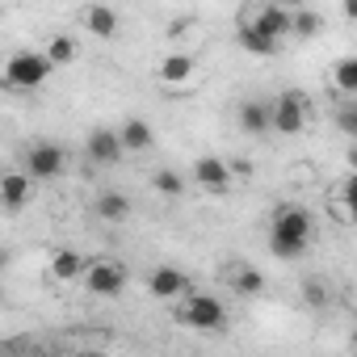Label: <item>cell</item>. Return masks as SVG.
Returning a JSON list of instances; mask_svg holds the SVG:
<instances>
[{
    "label": "cell",
    "mask_w": 357,
    "mask_h": 357,
    "mask_svg": "<svg viewBox=\"0 0 357 357\" xmlns=\"http://www.w3.org/2000/svg\"><path fill=\"white\" fill-rule=\"evenodd\" d=\"M84 155H89V164L114 168V164L126 155V143H122V135H118V130H109V126H93V130H89V139H84Z\"/></svg>",
    "instance_id": "obj_7"
},
{
    "label": "cell",
    "mask_w": 357,
    "mask_h": 357,
    "mask_svg": "<svg viewBox=\"0 0 357 357\" xmlns=\"http://www.w3.org/2000/svg\"><path fill=\"white\" fill-rule=\"evenodd\" d=\"M236 122H240L244 135H269V130H273V101H265V97H248V101L240 105Z\"/></svg>",
    "instance_id": "obj_8"
},
{
    "label": "cell",
    "mask_w": 357,
    "mask_h": 357,
    "mask_svg": "<svg viewBox=\"0 0 357 357\" xmlns=\"http://www.w3.org/2000/svg\"><path fill=\"white\" fill-rule=\"evenodd\" d=\"M89 265H84V257L76 252V248H59L55 257H51V273L59 278V282H72V278H80Z\"/></svg>",
    "instance_id": "obj_19"
},
{
    "label": "cell",
    "mask_w": 357,
    "mask_h": 357,
    "mask_svg": "<svg viewBox=\"0 0 357 357\" xmlns=\"http://www.w3.org/2000/svg\"><path fill=\"white\" fill-rule=\"evenodd\" d=\"M344 211H349V219L357 223V202H344Z\"/></svg>",
    "instance_id": "obj_29"
},
{
    "label": "cell",
    "mask_w": 357,
    "mask_h": 357,
    "mask_svg": "<svg viewBox=\"0 0 357 357\" xmlns=\"http://www.w3.org/2000/svg\"><path fill=\"white\" fill-rule=\"evenodd\" d=\"M311 244V211L307 206H278L269 215V252L278 261H294L303 257Z\"/></svg>",
    "instance_id": "obj_1"
},
{
    "label": "cell",
    "mask_w": 357,
    "mask_h": 357,
    "mask_svg": "<svg viewBox=\"0 0 357 357\" xmlns=\"http://www.w3.org/2000/svg\"><path fill=\"white\" fill-rule=\"evenodd\" d=\"M236 43H240L248 55H261V59H273V55L282 51V38H273V34L257 30L252 22H240V26H236Z\"/></svg>",
    "instance_id": "obj_11"
},
{
    "label": "cell",
    "mask_w": 357,
    "mask_h": 357,
    "mask_svg": "<svg viewBox=\"0 0 357 357\" xmlns=\"http://www.w3.org/2000/svg\"><path fill=\"white\" fill-rule=\"evenodd\" d=\"M194 68H198V63H194L190 55H164L160 68H155V76H160L164 84H185V80L194 76Z\"/></svg>",
    "instance_id": "obj_17"
},
{
    "label": "cell",
    "mask_w": 357,
    "mask_h": 357,
    "mask_svg": "<svg viewBox=\"0 0 357 357\" xmlns=\"http://www.w3.org/2000/svg\"><path fill=\"white\" fill-rule=\"evenodd\" d=\"M147 294L151 298H181V294H190V278L181 269H172V265H160L147 278Z\"/></svg>",
    "instance_id": "obj_9"
},
{
    "label": "cell",
    "mask_w": 357,
    "mask_h": 357,
    "mask_svg": "<svg viewBox=\"0 0 357 357\" xmlns=\"http://www.w3.org/2000/svg\"><path fill=\"white\" fill-rule=\"evenodd\" d=\"M303 298H307V303H311V307H315V311H324V307H328V298H332V294H328V286H324V282H319V278H307V282H303Z\"/></svg>",
    "instance_id": "obj_24"
},
{
    "label": "cell",
    "mask_w": 357,
    "mask_h": 357,
    "mask_svg": "<svg viewBox=\"0 0 357 357\" xmlns=\"http://www.w3.org/2000/svg\"><path fill=\"white\" fill-rule=\"evenodd\" d=\"M194 176H198V185L211 190V194H227V190H231V168H227L219 155H198Z\"/></svg>",
    "instance_id": "obj_10"
},
{
    "label": "cell",
    "mask_w": 357,
    "mask_h": 357,
    "mask_svg": "<svg viewBox=\"0 0 357 357\" xmlns=\"http://www.w3.org/2000/svg\"><path fill=\"white\" fill-rule=\"evenodd\" d=\"M84 286H89V294H97V298H118V294L126 290V265L101 257V261H93V265L84 269Z\"/></svg>",
    "instance_id": "obj_3"
},
{
    "label": "cell",
    "mask_w": 357,
    "mask_h": 357,
    "mask_svg": "<svg viewBox=\"0 0 357 357\" xmlns=\"http://www.w3.org/2000/svg\"><path fill=\"white\" fill-rule=\"evenodd\" d=\"M181 324L185 328H202V332H219L227 324V307L215 294H190V303L181 307Z\"/></svg>",
    "instance_id": "obj_4"
},
{
    "label": "cell",
    "mask_w": 357,
    "mask_h": 357,
    "mask_svg": "<svg viewBox=\"0 0 357 357\" xmlns=\"http://www.w3.org/2000/svg\"><path fill=\"white\" fill-rule=\"evenodd\" d=\"M227 286H231L236 294H244V298H257V294L265 290V278H261L252 265H231V269H227Z\"/></svg>",
    "instance_id": "obj_16"
},
{
    "label": "cell",
    "mask_w": 357,
    "mask_h": 357,
    "mask_svg": "<svg viewBox=\"0 0 357 357\" xmlns=\"http://www.w3.org/2000/svg\"><path fill=\"white\" fill-rule=\"evenodd\" d=\"M93 211H97L101 223H122V219L130 215V198L118 194V190H101V198L93 202Z\"/></svg>",
    "instance_id": "obj_15"
},
{
    "label": "cell",
    "mask_w": 357,
    "mask_h": 357,
    "mask_svg": "<svg viewBox=\"0 0 357 357\" xmlns=\"http://www.w3.org/2000/svg\"><path fill=\"white\" fill-rule=\"evenodd\" d=\"M0 198H5V211H22L34 198V176L26 168L22 172H5V181H0Z\"/></svg>",
    "instance_id": "obj_12"
},
{
    "label": "cell",
    "mask_w": 357,
    "mask_h": 357,
    "mask_svg": "<svg viewBox=\"0 0 357 357\" xmlns=\"http://www.w3.org/2000/svg\"><path fill=\"white\" fill-rule=\"evenodd\" d=\"M151 190H155L160 198H181V194H185V176L172 172V168H160V172L151 176Z\"/></svg>",
    "instance_id": "obj_21"
},
{
    "label": "cell",
    "mask_w": 357,
    "mask_h": 357,
    "mask_svg": "<svg viewBox=\"0 0 357 357\" xmlns=\"http://www.w3.org/2000/svg\"><path fill=\"white\" fill-rule=\"evenodd\" d=\"M257 30H265V34H273V38H282V34H290V22H294V13H286L278 0H265V5L248 17Z\"/></svg>",
    "instance_id": "obj_13"
},
{
    "label": "cell",
    "mask_w": 357,
    "mask_h": 357,
    "mask_svg": "<svg viewBox=\"0 0 357 357\" xmlns=\"http://www.w3.org/2000/svg\"><path fill=\"white\" fill-rule=\"evenodd\" d=\"M51 68H55V63H51L47 51H17V55H9V63H5V89H13V93H34V89L47 84Z\"/></svg>",
    "instance_id": "obj_2"
},
{
    "label": "cell",
    "mask_w": 357,
    "mask_h": 357,
    "mask_svg": "<svg viewBox=\"0 0 357 357\" xmlns=\"http://www.w3.org/2000/svg\"><path fill=\"white\" fill-rule=\"evenodd\" d=\"M63 168H68V151H63L59 143H51V139L30 143V151H26V172L34 176V181H55Z\"/></svg>",
    "instance_id": "obj_5"
},
{
    "label": "cell",
    "mask_w": 357,
    "mask_h": 357,
    "mask_svg": "<svg viewBox=\"0 0 357 357\" xmlns=\"http://www.w3.org/2000/svg\"><path fill=\"white\" fill-rule=\"evenodd\" d=\"M319 30H324V17H319L315 9H298L294 22H290V34H294V38H315Z\"/></svg>",
    "instance_id": "obj_23"
},
{
    "label": "cell",
    "mask_w": 357,
    "mask_h": 357,
    "mask_svg": "<svg viewBox=\"0 0 357 357\" xmlns=\"http://www.w3.org/2000/svg\"><path fill=\"white\" fill-rule=\"evenodd\" d=\"M344 17H349V22H357V0H344Z\"/></svg>",
    "instance_id": "obj_27"
},
{
    "label": "cell",
    "mask_w": 357,
    "mask_h": 357,
    "mask_svg": "<svg viewBox=\"0 0 357 357\" xmlns=\"http://www.w3.org/2000/svg\"><path fill=\"white\" fill-rule=\"evenodd\" d=\"M344 160H349V168H353V172H357V143H353V147H349V151H344Z\"/></svg>",
    "instance_id": "obj_28"
},
{
    "label": "cell",
    "mask_w": 357,
    "mask_h": 357,
    "mask_svg": "<svg viewBox=\"0 0 357 357\" xmlns=\"http://www.w3.org/2000/svg\"><path fill=\"white\" fill-rule=\"evenodd\" d=\"M340 198L344 202H357V172H349L344 181H340Z\"/></svg>",
    "instance_id": "obj_26"
},
{
    "label": "cell",
    "mask_w": 357,
    "mask_h": 357,
    "mask_svg": "<svg viewBox=\"0 0 357 357\" xmlns=\"http://www.w3.org/2000/svg\"><path fill=\"white\" fill-rule=\"evenodd\" d=\"M307 114H311L307 97H303L298 89H290V93H282V97L273 101V130H278V135H303Z\"/></svg>",
    "instance_id": "obj_6"
},
{
    "label": "cell",
    "mask_w": 357,
    "mask_h": 357,
    "mask_svg": "<svg viewBox=\"0 0 357 357\" xmlns=\"http://www.w3.org/2000/svg\"><path fill=\"white\" fill-rule=\"evenodd\" d=\"M349 349H353V353H357V328H353V336H349Z\"/></svg>",
    "instance_id": "obj_30"
},
{
    "label": "cell",
    "mask_w": 357,
    "mask_h": 357,
    "mask_svg": "<svg viewBox=\"0 0 357 357\" xmlns=\"http://www.w3.org/2000/svg\"><path fill=\"white\" fill-rule=\"evenodd\" d=\"M118 135H122L126 151H147V147L155 143V135H151V126H147L143 118H126V122L118 126Z\"/></svg>",
    "instance_id": "obj_18"
},
{
    "label": "cell",
    "mask_w": 357,
    "mask_h": 357,
    "mask_svg": "<svg viewBox=\"0 0 357 357\" xmlns=\"http://www.w3.org/2000/svg\"><path fill=\"white\" fill-rule=\"evenodd\" d=\"M332 84H336V93L357 97V55H344V59L332 68Z\"/></svg>",
    "instance_id": "obj_20"
},
{
    "label": "cell",
    "mask_w": 357,
    "mask_h": 357,
    "mask_svg": "<svg viewBox=\"0 0 357 357\" xmlns=\"http://www.w3.org/2000/svg\"><path fill=\"white\" fill-rule=\"evenodd\" d=\"M80 26H84L93 38H114V34H118V13H114L109 5H89V9L80 13Z\"/></svg>",
    "instance_id": "obj_14"
},
{
    "label": "cell",
    "mask_w": 357,
    "mask_h": 357,
    "mask_svg": "<svg viewBox=\"0 0 357 357\" xmlns=\"http://www.w3.org/2000/svg\"><path fill=\"white\" fill-rule=\"evenodd\" d=\"M336 130H344L349 139H357V101H349V105L336 109Z\"/></svg>",
    "instance_id": "obj_25"
},
{
    "label": "cell",
    "mask_w": 357,
    "mask_h": 357,
    "mask_svg": "<svg viewBox=\"0 0 357 357\" xmlns=\"http://www.w3.org/2000/svg\"><path fill=\"white\" fill-rule=\"evenodd\" d=\"M47 55H51V63H55V68H68V63L80 55V47H76V38H68V34H55V38L47 43Z\"/></svg>",
    "instance_id": "obj_22"
}]
</instances>
